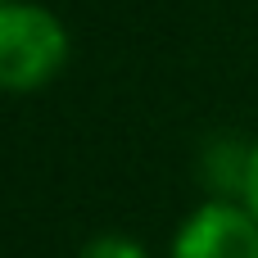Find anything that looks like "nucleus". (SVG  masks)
Segmentation results:
<instances>
[{"instance_id": "nucleus-5", "label": "nucleus", "mask_w": 258, "mask_h": 258, "mask_svg": "<svg viewBox=\"0 0 258 258\" xmlns=\"http://www.w3.org/2000/svg\"><path fill=\"white\" fill-rule=\"evenodd\" d=\"M240 204L258 218V141H249V168H245V190H240Z\"/></svg>"}, {"instance_id": "nucleus-2", "label": "nucleus", "mask_w": 258, "mask_h": 258, "mask_svg": "<svg viewBox=\"0 0 258 258\" xmlns=\"http://www.w3.org/2000/svg\"><path fill=\"white\" fill-rule=\"evenodd\" d=\"M168 258H258V218L240 200L209 195L172 231Z\"/></svg>"}, {"instance_id": "nucleus-4", "label": "nucleus", "mask_w": 258, "mask_h": 258, "mask_svg": "<svg viewBox=\"0 0 258 258\" xmlns=\"http://www.w3.org/2000/svg\"><path fill=\"white\" fill-rule=\"evenodd\" d=\"M77 258H150V249L141 245V240H132V236H122V231H104V236H95V240H86L82 245V254Z\"/></svg>"}, {"instance_id": "nucleus-1", "label": "nucleus", "mask_w": 258, "mask_h": 258, "mask_svg": "<svg viewBox=\"0 0 258 258\" xmlns=\"http://www.w3.org/2000/svg\"><path fill=\"white\" fill-rule=\"evenodd\" d=\"M73 54V36L50 5L0 0V91L32 95L45 91Z\"/></svg>"}, {"instance_id": "nucleus-3", "label": "nucleus", "mask_w": 258, "mask_h": 258, "mask_svg": "<svg viewBox=\"0 0 258 258\" xmlns=\"http://www.w3.org/2000/svg\"><path fill=\"white\" fill-rule=\"evenodd\" d=\"M245 168H249V141L218 136L200 150V186L218 200H240L245 190Z\"/></svg>"}]
</instances>
